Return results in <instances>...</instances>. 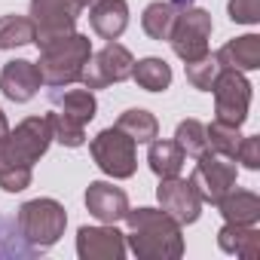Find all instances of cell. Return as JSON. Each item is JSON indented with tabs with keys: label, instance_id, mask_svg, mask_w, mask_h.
I'll use <instances>...</instances> for the list:
<instances>
[{
	"label": "cell",
	"instance_id": "6da1fadb",
	"mask_svg": "<svg viewBox=\"0 0 260 260\" xmlns=\"http://www.w3.org/2000/svg\"><path fill=\"white\" fill-rule=\"evenodd\" d=\"M52 144V119L49 113L22 119L13 132L0 138V190L22 193L31 187L34 162L46 156Z\"/></svg>",
	"mask_w": 260,
	"mask_h": 260
},
{
	"label": "cell",
	"instance_id": "7a4b0ae2",
	"mask_svg": "<svg viewBox=\"0 0 260 260\" xmlns=\"http://www.w3.org/2000/svg\"><path fill=\"white\" fill-rule=\"evenodd\" d=\"M125 248L138 260H178L184 257L181 223L162 208H128L125 211Z\"/></svg>",
	"mask_w": 260,
	"mask_h": 260
},
{
	"label": "cell",
	"instance_id": "3957f363",
	"mask_svg": "<svg viewBox=\"0 0 260 260\" xmlns=\"http://www.w3.org/2000/svg\"><path fill=\"white\" fill-rule=\"evenodd\" d=\"M92 55V40L86 34H68V37H58L46 46H40V58L34 61L37 71H40V80L43 86H52V89H61V86H74L80 83L83 77V68Z\"/></svg>",
	"mask_w": 260,
	"mask_h": 260
},
{
	"label": "cell",
	"instance_id": "277c9868",
	"mask_svg": "<svg viewBox=\"0 0 260 260\" xmlns=\"http://www.w3.org/2000/svg\"><path fill=\"white\" fill-rule=\"evenodd\" d=\"M16 226L28 245H34L37 251H46L64 236L68 211L55 199H31L16 211Z\"/></svg>",
	"mask_w": 260,
	"mask_h": 260
},
{
	"label": "cell",
	"instance_id": "5b68a950",
	"mask_svg": "<svg viewBox=\"0 0 260 260\" xmlns=\"http://www.w3.org/2000/svg\"><path fill=\"white\" fill-rule=\"evenodd\" d=\"M135 147H138V144L128 138L125 132H119L116 125L101 128V132L89 141V153H92L95 166H98L104 175L116 178V181L135 175V169H138V150H135Z\"/></svg>",
	"mask_w": 260,
	"mask_h": 260
},
{
	"label": "cell",
	"instance_id": "8992f818",
	"mask_svg": "<svg viewBox=\"0 0 260 260\" xmlns=\"http://www.w3.org/2000/svg\"><path fill=\"white\" fill-rule=\"evenodd\" d=\"M83 7L80 0H31V22H34V43L37 49L74 34L77 19H80Z\"/></svg>",
	"mask_w": 260,
	"mask_h": 260
},
{
	"label": "cell",
	"instance_id": "52a82bcc",
	"mask_svg": "<svg viewBox=\"0 0 260 260\" xmlns=\"http://www.w3.org/2000/svg\"><path fill=\"white\" fill-rule=\"evenodd\" d=\"M236 175H239L236 159L220 156L214 150H205L202 156H196V169H193V175L187 181L193 184V190L202 199V205L205 202L208 205H217V199L236 187Z\"/></svg>",
	"mask_w": 260,
	"mask_h": 260
},
{
	"label": "cell",
	"instance_id": "ba28073f",
	"mask_svg": "<svg viewBox=\"0 0 260 260\" xmlns=\"http://www.w3.org/2000/svg\"><path fill=\"white\" fill-rule=\"evenodd\" d=\"M211 31H214L211 13H205V10H199V7H187L184 13H178L169 43H172L175 55L187 64V61H196V58H202V55L208 52Z\"/></svg>",
	"mask_w": 260,
	"mask_h": 260
},
{
	"label": "cell",
	"instance_id": "9c48e42d",
	"mask_svg": "<svg viewBox=\"0 0 260 260\" xmlns=\"http://www.w3.org/2000/svg\"><path fill=\"white\" fill-rule=\"evenodd\" d=\"M132 68H135L132 52H128L122 43H116V40H107L104 49L89 55L80 83L86 89H107L113 83H122V80L132 77Z\"/></svg>",
	"mask_w": 260,
	"mask_h": 260
},
{
	"label": "cell",
	"instance_id": "30bf717a",
	"mask_svg": "<svg viewBox=\"0 0 260 260\" xmlns=\"http://www.w3.org/2000/svg\"><path fill=\"white\" fill-rule=\"evenodd\" d=\"M214 92V119H223L230 125H242L248 119V107H251V83L242 71L223 68L220 77L211 86Z\"/></svg>",
	"mask_w": 260,
	"mask_h": 260
},
{
	"label": "cell",
	"instance_id": "8fae6325",
	"mask_svg": "<svg viewBox=\"0 0 260 260\" xmlns=\"http://www.w3.org/2000/svg\"><path fill=\"white\" fill-rule=\"evenodd\" d=\"M156 199H159V208H162L166 214H172L181 226L196 223L199 214H202V199L196 196L193 184L184 181L181 175H175V178H159Z\"/></svg>",
	"mask_w": 260,
	"mask_h": 260
},
{
	"label": "cell",
	"instance_id": "7c38bea8",
	"mask_svg": "<svg viewBox=\"0 0 260 260\" xmlns=\"http://www.w3.org/2000/svg\"><path fill=\"white\" fill-rule=\"evenodd\" d=\"M77 254L80 260H122L125 257V233L116 223L80 226L77 230Z\"/></svg>",
	"mask_w": 260,
	"mask_h": 260
},
{
	"label": "cell",
	"instance_id": "4fadbf2b",
	"mask_svg": "<svg viewBox=\"0 0 260 260\" xmlns=\"http://www.w3.org/2000/svg\"><path fill=\"white\" fill-rule=\"evenodd\" d=\"M40 86H43L40 71L28 58H13V61L4 64V71H0V92H4L10 101H16V104L31 101L40 92Z\"/></svg>",
	"mask_w": 260,
	"mask_h": 260
},
{
	"label": "cell",
	"instance_id": "5bb4252c",
	"mask_svg": "<svg viewBox=\"0 0 260 260\" xmlns=\"http://www.w3.org/2000/svg\"><path fill=\"white\" fill-rule=\"evenodd\" d=\"M86 208L98 223H119L128 211V196L122 187H113L107 181H92L86 187Z\"/></svg>",
	"mask_w": 260,
	"mask_h": 260
},
{
	"label": "cell",
	"instance_id": "9a60e30c",
	"mask_svg": "<svg viewBox=\"0 0 260 260\" xmlns=\"http://www.w3.org/2000/svg\"><path fill=\"white\" fill-rule=\"evenodd\" d=\"M89 25L101 40H119L128 28V4L125 0H98L89 7Z\"/></svg>",
	"mask_w": 260,
	"mask_h": 260
},
{
	"label": "cell",
	"instance_id": "2e32d148",
	"mask_svg": "<svg viewBox=\"0 0 260 260\" xmlns=\"http://www.w3.org/2000/svg\"><path fill=\"white\" fill-rule=\"evenodd\" d=\"M217 61L220 68H233V71H257L260 68V37L257 34H242V37H233L230 43H223L217 52Z\"/></svg>",
	"mask_w": 260,
	"mask_h": 260
},
{
	"label": "cell",
	"instance_id": "e0dca14e",
	"mask_svg": "<svg viewBox=\"0 0 260 260\" xmlns=\"http://www.w3.org/2000/svg\"><path fill=\"white\" fill-rule=\"evenodd\" d=\"M217 245L226 254H236L242 260L260 257V230L257 223H223L217 233Z\"/></svg>",
	"mask_w": 260,
	"mask_h": 260
},
{
	"label": "cell",
	"instance_id": "ac0fdd59",
	"mask_svg": "<svg viewBox=\"0 0 260 260\" xmlns=\"http://www.w3.org/2000/svg\"><path fill=\"white\" fill-rule=\"evenodd\" d=\"M217 211L226 223H257L260 220V196L251 190H230L217 199Z\"/></svg>",
	"mask_w": 260,
	"mask_h": 260
},
{
	"label": "cell",
	"instance_id": "d6986e66",
	"mask_svg": "<svg viewBox=\"0 0 260 260\" xmlns=\"http://www.w3.org/2000/svg\"><path fill=\"white\" fill-rule=\"evenodd\" d=\"M52 104L61 116L89 125L98 113V101L92 95V89H68V92H52Z\"/></svg>",
	"mask_w": 260,
	"mask_h": 260
},
{
	"label": "cell",
	"instance_id": "ffe728a7",
	"mask_svg": "<svg viewBox=\"0 0 260 260\" xmlns=\"http://www.w3.org/2000/svg\"><path fill=\"white\" fill-rule=\"evenodd\" d=\"M147 162H150V172L156 178H175V175H181L187 156H184V150L175 141L153 138L150 141V150H147Z\"/></svg>",
	"mask_w": 260,
	"mask_h": 260
},
{
	"label": "cell",
	"instance_id": "44dd1931",
	"mask_svg": "<svg viewBox=\"0 0 260 260\" xmlns=\"http://www.w3.org/2000/svg\"><path fill=\"white\" fill-rule=\"evenodd\" d=\"M116 128L125 132L135 144H150L153 138H159V122L150 110L144 107H132V110H122L116 119Z\"/></svg>",
	"mask_w": 260,
	"mask_h": 260
},
{
	"label": "cell",
	"instance_id": "7402d4cb",
	"mask_svg": "<svg viewBox=\"0 0 260 260\" xmlns=\"http://www.w3.org/2000/svg\"><path fill=\"white\" fill-rule=\"evenodd\" d=\"M132 80L147 89V92H166L172 86V68L166 58H156V55H147L141 61H135L132 68Z\"/></svg>",
	"mask_w": 260,
	"mask_h": 260
},
{
	"label": "cell",
	"instance_id": "603a6c76",
	"mask_svg": "<svg viewBox=\"0 0 260 260\" xmlns=\"http://www.w3.org/2000/svg\"><path fill=\"white\" fill-rule=\"evenodd\" d=\"M175 19H178V10L169 4V0H153V4L144 10L141 16V28L150 40H169L172 37V28H175Z\"/></svg>",
	"mask_w": 260,
	"mask_h": 260
},
{
	"label": "cell",
	"instance_id": "cb8c5ba5",
	"mask_svg": "<svg viewBox=\"0 0 260 260\" xmlns=\"http://www.w3.org/2000/svg\"><path fill=\"white\" fill-rule=\"evenodd\" d=\"M43 251H37L34 245L25 242V236L16 226V217H4L0 214V257H16V260H28L37 257Z\"/></svg>",
	"mask_w": 260,
	"mask_h": 260
},
{
	"label": "cell",
	"instance_id": "d4e9b609",
	"mask_svg": "<svg viewBox=\"0 0 260 260\" xmlns=\"http://www.w3.org/2000/svg\"><path fill=\"white\" fill-rule=\"evenodd\" d=\"M34 43V22L31 16H0V52Z\"/></svg>",
	"mask_w": 260,
	"mask_h": 260
},
{
	"label": "cell",
	"instance_id": "484cf974",
	"mask_svg": "<svg viewBox=\"0 0 260 260\" xmlns=\"http://www.w3.org/2000/svg\"><path fill=\"white\" fill-rule=\"evenodd\" d=\"M205 141H208V150L236 159V150H239L242 135H239V125H230L223 119H214V122L205 125Z\"/></svg>",
	"mask_w": 260,
	"mask_h": 260
},
{
	"label": "cell",
	"instance_id": "4316f807",
	"mask_svg": "<svg viewBox=\"0 0 260 260\" xmlns=\"http://www.w3.org/2000/svg\"><path fill=\"white\" fill-rule=\"evenodd\" d=\"M175 144L184 150V156H202L208 150V141H205V122L199 119H181L178 128H175Z\"/></svg>",
	"mask_w": 260,
	"mask_h": 260
},
{
	"label": "cell",
	"instance_id": "83f0119b",
	"mask_svg": "<svg viewBox=\"0 0 260 260\" xmlns=\"http://www.w3.org/2000/svg\"><path fill=\"white\" fill-rule=\"evenodd\" d=\"M184 68H187V83H190L193 89H199V92H211L214 80H217V77H220V71H223L214 52H205L202 58L187 61Z\"/></svg>",
	"mask_w": 260,
	"mask_h": 260
},
{
	"label": "cell",
	"instance_id": "f1b7e54d",
	"mask_svg": "<svg viewBox=\"0 0 260 260\" xmlns=\"http://www.w3.org/2000/svg\"><path fill=\"white\" fill-rule=\"evenodd\" d=\"M49 119H52V141H58L64 147H83L86 144V125L61 116L58 110H52Z\"/></svg>",
	"mask_w": 260,
	"mask_h": 260
},
{
	"label": "cell",
	"instance_id": "f546056e",
	"mask_svg": "<svg viewBox=\"0 0 260 260\" xmlns=\"http://www.w3.org/2000/svg\"><path fill=\"white\" fill-rule=\"evenodd\" d=\"M226 13L236 25H257L260 22V0H230Z\"/></svg>",
	"mask_w": 260,
	"mask_h": 260
},
{
	"label": "cell",
	"instance_id": "4dcf8cb0",
	"mask_svg": "<svg viewBox=\"0 0 260 260\" xmlns=\"http://www.w3.org/2000/svg\"><path fill=\"white\" fill-rule=\"evenodd\" d=\"M236 162H242L248 172L260 169V138L257 135H242L239 150H236Z\"/></svg>",
	"mask_w": 260,
	"mask_h": 260
},
{
	"label": "cell",
	"instance_id": "1f68e13d",
	"mask_svg": "<svg viewBox=\"0 0 260 260\" xmlns=\"http://www.w3.org/2000/svg\"><path fill=\"white\" fill-rule=\"evenodd\" d=\"M169 4H172V7H175L178 13H184L187 7H193V0H169Z\"/></svg>",
	"mask_w": 260,
	"mask_h": 260
},
{
	"label": "cell",
	"instance_id": "d6a6232c",
	"mask_svg": "<svg viewBox=\"0 0 260 260\" xmlns=\"http://www.w3.org/2000/svg\"><path fill=\"white\" fill-rule=\"evenodd\" d=\"M7 132H10V119H7V113H4V110H0V138H4Z\"/></svg>",
	"mask_w": 260,
	"mask_h": 260
},
{
	"label": "cell",
	"instance_id": "836d02e7",
	"mask_svg": "<svg viewBox=\"0 0 260 260\" xmlns=\"http://www.w3.org/2000/svg\"><path fill=\"white\" fill-rule=\"evenodd\" d=\"M95 4H98V0H80V7H83V10H89V7H95Z\"/></svg>",
	"mask_w": 260,
	"mask_h": 260
}]
</instances>
